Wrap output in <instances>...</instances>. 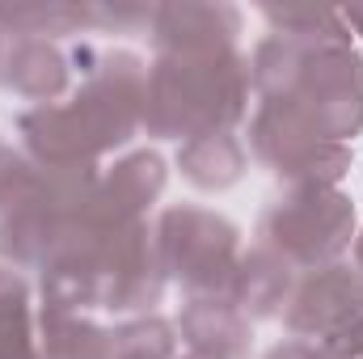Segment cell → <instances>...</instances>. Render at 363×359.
Listing matches in <instances>:
<instances>
[{"label":"cell","instance_id":"6da1fadb","mask_svg":"<svg viewBox=\"0 0 363 359\" xmlns=\"http://www.w3.org/2000/svg\"><path fill=\"white\" fill-rule=\"evenodd\" d=\"M81 89L68 106H34L21 114L26 157L47 170H97L101 153L123 148L144 123L148 68L131 51L77 47Z\"/></svg>","mask_w":363,"mask_h":359},{"label":"cell","instance_id":"7a4b0ae2","mask_svg":"<svg viewBox=\"0 0 363 359\" xmlns=\"http://www.w3.org/2000/svg\"><path fill=\"white\" fill-rule=\"evenodd\" d=\"M250 60L220 55H157L144 89V131L157 140H194L233 131L250 106Z\"/></svg>","mask_w":363,"mask_h":359},{"label":"cell","instance_id":"3957f363","mask_svg":"<svg viewBox=\"0 0 363 359\" xmlns=\"http://www.w3.org/2000/svg\"><path fill=\"white\" fill-rule=\"evenodd\" d=\"M355 207L334 186H291L258 224V245L274 250L291 270H321L351 250Z\"/></svg>","mask_w":363,"mask_h":359},{"label":"cell","instance_id":"277c9868","mask_svg":"<svg viewBox=\"0 0 363 359\" xmlns=\"http://www.w3.org/2000/svg\"><path fill=\"white\" fill-rule=\"evenodd\" d=\"M152 237H157L161 270L190 292V300L228 296L237 263H241L237 224L203 207H165Z\"/></svg>","mask_w":363,"mask_h":359},{"label":"cell","instance_id":"5b68a950","mask_svg":"<svg viewBox=\"0 0 363 359\" xmlns=\"http://www.w3.org/2000/svg\"><path fill=\"white\" fill-rule=\"evenodd\" d=\"M283 326L300 343H317L338 359L363 355V275L355 267L330 263L296 279Z\"/></svg>","mask_w":363,"mask_h":359},{"label":"cell","instance_id":"8992f818","mask_svg":"<svg viewBox=\"0 0 363 359\" xmlns=\"http://www.w3.org/2000/svg\"><path fill=\"white\" fill-rule=\"evenodd\" d=\"M250 148L254 157L287 178L291 186H334L351 170V144L325 140L304 114H296L283 101H262L250 123Z\"/></svg>","mask_w":363,"mask_h":359},{"label":"cell","instance_id":"52a82bcc","mask_svg":"<svg viewBox=\"0 0 363 359\" xmlns=\"http://www.w3.org/2000/svg\"><path fill=\"white\" fill-rule=\"evenodd\" d=\"M157 55H220L241 34V13L228 4H152L148 26Z\"/></svg>","mask_w":363,"mask_h":359},{"label":"cell","instance_id":"ba28073f","mask_svg":"<svg viewBox=\"0 0 363 359\" xmlns=\"http://www.w3.org/2000/svg\"><path fill=\"white\" fill-rule=\"evenodd\" d=\"M72 60L60 51L55 38L43 34H17L0 30V89L17 93L26 101L51 106L60 93L68 89V68Z\"/></svg>","mask_w":363,"mask_h":359},{"label":"cell","instance_id":"9c48e42d","mask_svg":"<svg viewBox=\"0 0 363 359\" xmlns=\"http://www.w3.org/2000/svg\"><path fill=\"white\" fill-rule=\"evenodd\" d=\"M165 190V161L157 153H131L101 170L89 190V207L110 224H135Z\"/></svg>","mask_w":363,"mask_h":359},{"label":"cell","instance_id":"30bf717a","mask_svg":"<svg viewBox=\"0 0 363 359\" xmlns=\"http://www.w3.org/2000/svg\"><path fill=\"white\" fill-rule=\"evenodd\" d=\"M254 321L228 300V296H203L190 300L182 313V338L190 355L199 359H245L250 355V334Z\"/></svg>","mask_w":363,"mask_h":359},{"label":"cell","instance_id":"8fae6325","mask_svg":"<svg viewBox=\"0 0 363 359\" xmlns=\"http://www.w3.org/2000/svg\"><path fill=\"white\" fill-rule=\"evenodd\" d=\"M300 270H291L274 250L267 245H254L250 254H241L237 275H233V287H228V300L250 317V321H262L287 309V296L296 287Z\"/></svg>","mask_w":363,"mask_h":359},{"label":"cell","instance_id":"7c38bea8","mask_svg":"<svg viewBox=\"0 0 363 359\" xmlns=\"http://www.w3.org/2000/svg\"><path fill=\"white\" fill-rule=\"evenodd\" d=\"M38 359H114V330L55 304L38 309Z\"/></svg>","mask_w":363,"mask_h":359},{"label":"cell","instance_id":"4fadbf2b","mask_svg":"<svg viewBox=\"0 0 363 359\" xmlns=\"http://www.w3.org/2000/svg\"><path fill=\"white\" fill-rule=\"evenodd\" d=\"M245 161L250 157L233 131H207V136H194L178 148L182 178L199 190H228L233 182H241Z\"/></svg>","mask_w":363,"mask_h":359},{"label":"cell","instance_id":"5bb4252c","mask_svg":"<svg viewBox=\"0 0 363 359\" xmlns=\"http://www.w3.org/2000/svg\"><path fill=\"white\" fill-rule=\"evenodd\" d=\"M0 359H38L30 326V287L9 267H0Z\"/></svg>","mask_w":363,"mask_h":359},{"label":"cell","instance_id":"9a60e30c","mask_svg":"<svg viewBox=\"0 0 363 359\" xmlns=\"http://www.w3.org/2000/svg\"><path fill=\"white\" fill-rule=\"evenodd\" d=\"M178 343L169 321L161 317H140L114 330V359H174Z\"/></svg>","mask_w":363,"mask_h":359},{"label":"cell","instance_id":"2e32d148","mask_svg":"<svg viewBox=\"0 0 363 359\" xmlns=\"http://www.w3.org/2000/svg\"><path fill=\"white\" fill-rule=\"evenodd\" d=\"M267 359H338V355H330V351H325V347H317V343H300V338H291V343L271 347Z\"/></svg>","mask_w":363,"mask_h":359},{"label":"cell","instance_id":"e0dca14e","mask_svg":"<svg viewBox=\"0 0 363 359\" xmlns=\"http://www.w3.org/2000/svg\"><path fill=\"white\" fill-rule=\"evenodd\" d=\"M342 17H347V26H351V30H359V34H363V4H359V9H347Z\"/></svg>","mask_w":363,"mask_h":359},{"label":"cell","instance_id":"ac0fdd59","mask_svg":"<svg viewBox=\"0 0 363 359\" xmlns=\"http://www.w3.org/2000/svg\"><path fill=\"white\" fill-rule=\"evenodd\" d=\"M355 270H359V275H363V237H359V241H355Z\"/></svg>","mask_w":363,"mask_h":359},{"label":"cell","instance_id":"d6986e66","mask_svg":"<svg viewBox=\"0 0 363 359\" xmlns=\"http://www.w3.org/2000/svg\"><path fill=\"white\" fill-rule=\"evenodd\" d=\"M0 153H4V144H0Z\"/></svg>","mask_w":363,"mask_h":359},{"label":"cell","instance_id":"ffe728a7","mask_svg":"<svg viewBox=\"0 0 363 359\" xmlns=\"http://www.w3.org/2000/svg\"><path fill=\"white\" fill-rule=\"evenodd\" d=\"M190 359H199V355H190Z\"/></svg>","mask_w":363,"mask_h":359}]
</instances>
